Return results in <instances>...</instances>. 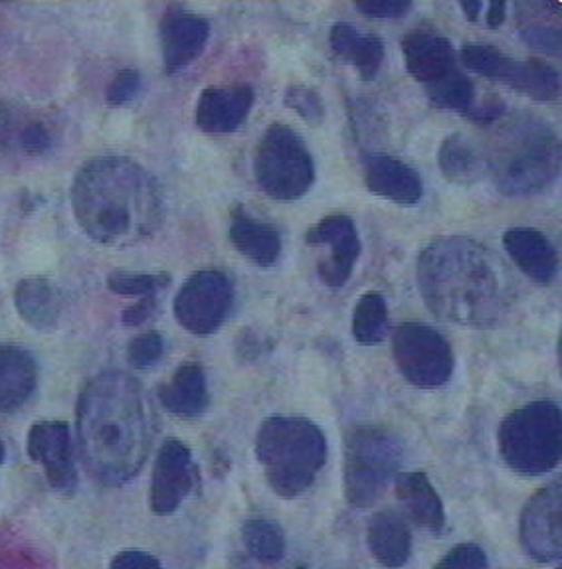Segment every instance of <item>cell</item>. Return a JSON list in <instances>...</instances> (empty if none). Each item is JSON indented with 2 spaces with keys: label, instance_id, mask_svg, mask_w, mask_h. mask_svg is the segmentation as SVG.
<instances>
[{
  "label": "cell",
  "instance_id": "1",
  "mask_svg": "<svg viewBox=\"0 0 562 569\" xmlns=\"http://www.w3.org/2000/svg\"><path fill=\"white\" fill-rule=\"evenodd\" d=\"M157 433L155 409L141 383L126 372H103L78 400V443L86 471L103 487L137 477Z\"/></svg>",
  "mask_w": 562,
  "mask_h": 569
},
{
  "label": "cell",
  "instance_id": "2",
  "mask_svg": "<svg viewBox=\"0 0 562 569\" xmlns=\"http://www.w3.org/2000/svg\"><path fill=\"white\" fill-rule=\"evenodd\" d=\"M420 293L440 319L472 329L497 325L515 301V281L491 249L470 238H437L420 253Z\"/></svg>",
  "mask_w": 562,
  "mask_h": 569
},
{
  "label": "cell",
  "instance_id": "3",
  "mask_svg": "<svg viewBox=\"0 0 562 569\" xmlns=\"http://www.w3.org/2000/svg\"><path fill=\"white\" fill-rule=\"evenodd\" d=\"M72 210L91 240L131 246L161 226V188L151 172L134 160L93 159L73 178Z\"/></svg>",
  "mask_w": 562,
  "mask_h": 569
},
{
  "label": "cell",
  "instance_id": "4",
  "mask_svg": "<svg viewBox=\"0 0 562 569\" xmlns=\"http://www.w3.org/2000/svg\"><path fill=\"white\" fill-rule=\"evenodd\" d=\"M485 162L501 194H536L561 172V142L543 119L513 117L493 137Z\"/></svg>",
  "mask_w": 562,
  "mask_h": 569
},
{
  "label": "cell",
  "instance_id": "5",
  "mask_svg": "<svg viewBox=\"0 0 562 569\" xmlns=\"http://www.w3.org/2000/svg\"><path fill=\"white\" fill-rule=\"evenodd\" d=\"M256 457L277 497L295 498L312 489L327 461V439L309 419L274 416L259 427Z\"/></svg>",
  "mask_w": 562,
  "mask_h": 569
},
{
  "label": "cell",
  "instance_id": "6",
  "mask_svg": "<svg viewBox=\"0 0 562 569\" xmlns=\"http://www.w3.org/2000/svg\"><path fill=\"white\" fill-rule=\"evenodd\" d=\"M497 443L505 465L519 475L554 471L562 457L561 408L553 401H531L511 411L501 421Z\"/></svg>",
  "mask_w": 562,
  "mask_h": 569
},
{
  "label": "cell",
  "instance_id": "7",
  "mask_svg": "<svg viewBox=\"0 0 562 569\" xmlns=\"http://www.w3.org/2000/svg\"><path fill=\"white\" fill-rule=\"evenodd\" d=\"M404 459L401 439L386 427H355L345 443L343 487L353 508L373 507Z\"/></svg>",
  "mask_w": 562,
  "mask_h": 569
},
{
  "label": "cell",
  "instance_id": "8",
  "mask_svg": "<svg viewBox=\"0 0 562 569\" xmlns=\"http://www.w3.org/2000/svg\"><path fill=\"white\" fill-rule=\"evenodd\" d=\"M259 188L274 200L292 202L309 192L315 164L304 139L286 124H269L254 157Z\"/></svg>",
  "mask_w": 562,
  "mask_h": 569
},
{
  "label": "cell",
  "instance_id": "9",
  "mask_svg": "<svg viewBox=\"0 0 562 569\" xmlns=\"http://www.w3.org/2000/svg\"><path fill=\"white\" fill-rule=\"evenodd\" d=\"M394 362L416 388L432 390L447 383L455 358L447 338L422 322H402L393 335Z\"/></svg>",
  "mask_w": 562,
  "mask_h": 569
},
{
  "label": "cell",
  "instance_id": "10",
  "mask_svg": "<svg viewBox=\"0 0 562 569\" xmlns=\"http://www.w3.org/2000/svg\"><path fill=\"white\" fill-rule=\"evenodd\" d=\"M460 58L467 70L507 83L509 88L535 101H554L561 93L559 71L541 60L521 62L490 44H465Z\"/></svg>",
  "mask_w": 562,
  "mask_h": 569
},
{
  "label": "cell",
  "instance_id": "11",
  "mask_svg": "<svg viewBox=\"0 0 562 569\" xmlns=\"http://www.w3.org/2000/svg\"><path fill=\"white\" fill-rule=\"evenodd\" d=\"M234 284L218 269H203L188 277L175 299V317L180 327L205 337L220 329L233 311Z\"/></svg>",
  "mask_w": 562,
  "mask_h": 569
},
{
  "label": "cell",
  "instance_id": "12",
  "mask_svg": "<svg viewBox=\"0 0 562 569\" xmlns=\"http://www.w3.org/2000/svg\"><path fill=\"white\" fill-rule=\"evenodd\" d=\"M521 546L535 561L559 560L562 551L561 480L529 498L521 512Z\"/></svg>",
  "mask_w": 562,
  "mask_h": 569
},
{
  "label": "cell",
  "instance_id": "13",
  "mask_svg": "<svg viewBox=\"0 0 562 569\" xmlns=\"http://www.w3.org/2000/svg\"><path fill=\"white\" fill-rule=\"evenodd\" d=\"M198 485V469L187 445L167 439L152 465L149 505L152 515L169 516L179 510Z\"/></svg>",
  "mask_w": 562,
  "mask_h": 569
},
{
  "label": "cell",
  "instance_id": "14",
  "mask_svg": "<svg viewBox=\"0 0 562 569\" xmlns=\"http://www.w3.org/2000/svg\"><path fill=\"white\" fill-rule=\"evenodd\" d=\"M305 241L313 248L329 249V253L317 263V273L323 283L329 287L347 283L361 256V240L355 222L341 213L323 218L322 222L313 223L307 230Z\"/></svg>",
  "mask_w": 562,
  "mask_h": 569
},
{
  "label": "cell",
  "instance_id": "15",
  "mask_svg": "<svg viewBox=\"0 0 562 569\" xmlns=\"http://www.w3.org/2000/svg\"><path fill=\"white\" fill-rule=\"evenodd\" d=\"M28 457L45 471L48 485L60 495H73L78 471L73 462L72 436L63 421H38L30 427L27 439Z\"/></svg>",
  "mask_w": 562,
  "mask_h": 569
},
{
  "label": "cell",
  "instance_id": "16",
  "mask_svg": "<svg viewBox=\"0 0 562 569\" xmlns=\"http://www.w3.org/2000/svg\"><path fill=\"white\" fill-rule=\"evenodd\" d=\"M210 36L208 20L180 7H170L161 22L162 62L167 73L187 68L205 52Z\"/></svg>",
  "mask_w": 562,
  "mask_h": 569
},
{
  "label": "cell",
  "instance_id": "17",
  "mask_svg": "<svg viewBox=\"0 0 562 569\" xmlns=\"http://www.w3.org/2000/svg\"><path fill=\"white\" fill-rule=\"evenodd\" d=\"M402 53L406 70L424 88L446 80L457 68V53L452 42L432 30H414L404 36Z\"/></svg>",
  "mask_w": 562,
  "mask_h": 569
},
{
  "label": "cell",
  "instance_id": "18",
  "mask_svg": "<svg viewBox=\"0 0 562 569\" xmlns=\"http://www.w3.org/2000/svg\"><path fill=\"white\" fill-rule=\"evenodd\" d=\"M254 91L250 86H220L200 93L197 124L205 133H233L250 116Z\"/></svg>",
  "mask_w": 562,
  "mask_h": 569
},
{
  "label": "cell",
  "instance_id": "19",
  "mask_svg": "<svg viewBox=\"0 0 562 569\" xmlns=\"http://www.w3.org/2000/svg\"><path fill=\"white\" fill-rule=\"evenodd\" d=\"M365 184L375 196L394 204H418L424 184L418 172L401 159L388 154H373L365 162Z\"/></svg>",
  "mask_w": 562,
  "mask_h": 569
},
{
  "label": "cell",
  "instance_id": "20",
  "mask_svg": "<svg viewBox=\"0 0 562 569\" xmlns=\"http://www.w3.org/2000/svg\"><path fill=\"white\" fill-rule=\"evenodd\" d=\"M503 248L513 263L535 283L549 284L559 271V253L551 240L531 228H513L503 233Z\"/></svg>",
  "mask_w": 562,
  "mask_h": 569
},
{
  "label": "cell",
  "instance_id": "21",
  "mask_svg": "<svg viewBox=\"0 0 562 569\" xmlns=\"http://www.w3.org/2000/svg\"><path fill=\"white\" fill-rule=\"evenodd\" d=\"M394 495L411 522L432 533L444 532L446 528L444 502L424 472L398 475L394 485Z\"/></svg>",
  "mask_w": 562,
  "mask_h": 569
},
{
  "label": "cell",
  "instance_id": "22",
  "mask_svg": "<svg viewBox=\"0 0 562 569\" xmlns=\"http://www.w3.org/2000/svg\"><path fill=\"white\" fill-rule=\"evenodd\" d=\"M230 241L234 249L254 266H276L277 259L282 256L279 231L272 223L254 218L244 208H236L233 212Z\"/></svg>",
  "mask_w": 562,
  "mask_h": 569
},
{
  "label": "cell",
  "instance_id": "23",
  "mask_svg": "<svg viewBox=\"0 0 562 569\" xmlns=\"http://www.w3.org/2000/svg\"><path fill=\"white\" fill-rule=\"evenodd\" d=\"M366 543L373 558L386 569L404 568L411 560V528L393 510L376 512L371 518L366 528Z\"/></svg>",
  "mask_w": 562,
  "mask_h": 569
},
{
  "label": "cell",
  "instance_id": "24",
  "mask_svg": "<svg viewBox=\"0 0 562 569\" xmlns=\"http://www.w3.org/2000/svg\"><path fill=\"white\" fill-rule=\"evenodd\" d=\"M38 366L19 347H0V413L22 408L37 390Z\"/></svg>",
  "mask_w": 562,
  "mask_h": 569
},
{
  "label": "cell",
  "instance_id": "25",
  "mask_svg": "<svg viewBox=\"0 0 562 569\" xmlns=\"http://www.w3.org/2000/svg\"><path fill=\"white\" fill-rule=\"evenodd\" d=\"M331 50L351 63L365 81H373L384 62V42L375 34H363L347 22L331 28Z\"/></svg>",
  "mask_w": 562,
  "mask_h": 569
},
{
  "label": "cell",
  "instance_id": "26",
  "mask_svg": "<svg viewBox=\"0 0 562 569\" xmlns=\"http://www.w3.org/2000/svg\"><path fill=\"white\" fill-rule=\"evenodd\" d=\"M159 401L162 408L183 416L197 418L208 406V386L203 366L187 362L170 376L167 383L159 388Z\"/></svg>",
  "mask_w": 562,
  "mask_h": 569
},
{
  "label": "cell",
  "instance_id": "27",
  "mask_svg": "<svg viewBox=\"0 0 562 569\" xmlns=\"http://www.w3.org/2000/svg\"><path fill=\"white\" fill-rule=\"evenodd\" d=\"M62 295L45 277L22 279L14 289V307L30 327L55 329L62 315Z\"/></svg>",
  "mask_w": 562,
  "mask_h": 569
},
{
  "label": "cell",
  "instance_id": "28",
  "mask_svg": "<svg viewBox=\"0 0 562 569\" xmlns=\"http://www.w3.org/2000/svg\"><path fill=\"white\" fill-rule=\"evenodd\" d=\"M437 167L450 182L467 187L482 177L485 159L465 134L454 133L440 144Z\"/></svg>",
  "mask_w": 562,
  "mask_h": 569
},
{
  "label": "cell",
  "instance_id": "29",
  "mask_svg": "<svg viewBox=\"0 0 562 569\" xmlns=\"http://www.w3.org/2000/svg\"><path fill=\"white\" fill-rule=\"evenodd\" d=\"M388 332V307L381 293H366L353 312V337L363 347H376Z\"/></svg>",
  "mask_w": 562,
  "mask_h": 569
},
{
  "label": "cell",
  "instance_id": "30",
  "mask_svg": "<svg viewBox=\"0 0 562 569\" xmlns=\"http://www.w3.org/2000/svg\"><path fill=\"white\" fill-rule=\"evenodd\" d=\"M241 542L262 563H276L286 553V536L276 522L250 520L241 528Z\"/></svg>",
  "mask_w": 562,
  "mask_h": 569
},
{
  "label": "cell",
  "instance_id": "31",
  "mask_svg": "<svg viewBox=\"0 0 562 569\" xmlns=\"http://www.w3.org/2000/svg\"><path fill=\"white\" fill-rule=\"evenodd\" d=\"M426 96L437 109H450L467 117L475 107V86L462 70L426 88Z\"/></svg>",
  "mask_w": 562,
  "mask_h": 569
},
{
  "label": "cell",
  "instance_id": "32",
  "mask_svg": "<svg viewBox=\"0 0 562 569\" xmlns=\"http://www.w3.org/2000/svg\"><path fill=\"white\" fill-rule=\"evenodd\" d=\"M170 284L169 273H139V271H126L119 269L108 277L109 291L121 297H155L157 291L167 289Z\"/></svg>",
  "mask_w": 562,
  "mask_h": 569
},
{
  "label": "cell",
  "instance_id": "33",
  "mask_svg": "<svg viewBox=\"0 0 562 569\" xmlns=\"http://www.w3.org/2000/svg\"><path fill=\"white\" fill-rule=\"evenodd\" d=\"M284 103L313 127H319L325 121L327 109H325L322 96L315 89L297 86V83L289 86L284 96Z\"/></svg>",
  "mask_w": 562,
  "mask_h": 569
},
{
  "label": "cell",
  "instance_id": "34",
  "mask_svg": "<svg viewBox=\"0 0 562 569\" xmlns=\"http://www.w3.org/2000/svg\"><path fill=\"white\" fill-rule=\"evenodd\" d=\"M165 352V338L159 332H144L139 337H135L127 348V360L134 368H151L157 365Z\"/></svg>",
  "mask_w": 562,
  "mask_h": 569
},
{
  "label": "cell",
  "instance_id": "35",
  "mask_svg": "<svg viewBox=\"0 0 562 569\" xmlns=\"http://www.w3.org/2000/svg\"><path fill=\"white\" fill-rule=\"evenodd\" d=\"M487 553L475 543H460L447 551L434 569H487Z\"/></svg>",
  "mask_w": 562,
  "mask_h": 569
},
{
  "label": "cell",
  "instance_id": "36",
  "mask_svg": "<svg viewBox=\"0 0 562 569\" xmlns=\"http://www.w3.org/2000/svg\"><path fill=\"white\" fill-rule=\"evenodd\" d=\"M139 89H141L139 71L121 70L109 83L106 99H108L109 106H126L139 93Z\"/></svg>",
  "mask_w": 562,
  "mask_h": 569
},
{
  "label": "cell",
  "instance_id": "37",
  "mask_svg": "<svg viewBox=\"0 0 562 569\" xmlns=\"http://www.w3.org/2000/svg\"><path fill=\"white\" fill-rule=\"evenodd\" d=\"M355 9L371 18H398L404 17L412 4L408 0H366L357 2Z\"/></svg>",
  "mask_w": 562,
  "mask_h": 569
},
{
  "label": "cell",
  "instance_id": "38",
  "mask_svg": "<svg viewBox=\"0 0 562 569\" xmlns=\"http://www.w3.org/2000/svg\"><path fill=\"white\" fill-rule=\"evenodd\" d=\"M521 38H523L531 48H536V50H541V52H561V32L554 30V28L529 27L521 32Z\"/></svg>",
  "mask_w": 562,
  "mask_h": 569
},
{
  "label": "cell",
  "instance_id": "39",
  "mask_svg": "<svg viewBox=\"0 0 562 569\" xmlns=\"http://www.w3.org/2000/svg\"><path fill=\"white\" fill-rule=\"evenodd\" d=\"M109 569H162V566L161 561L147 551L126 550L117 553Z\"/></svg>",
  "mask_w": 562,
  "mask_h": 569
},
{
  "label": "cell",
  "instance_id": "40",
  "mask_svg": "<svg viewBox=\"0 0 562 569\" xmlns=\"http://www.w3.org/2000/svg\"><path fill=\"white\" fill-rule=\"evenodd\" d=\"M20 142L28 154H42L50 147V133L46 131L42 123L28 124L27 129L20 134Z\"/></svg>",
  "mask_w": 562,
  "mask_h": 569
},
{
  "label": "cell",
  "instance_id": "41",
  "mask_svg": "<svg viewBox=\"0 0 562 569\" xmlns=\"http://www.w3.org/2000/svg\"><path fill=\"white\" fill-rule=\"evenodd\" d=\"M155 309H157V299L155 297H144L124 311V325L126 327H141L144 322L151 319Z\"/></svg>",
  "mask_w": 562,
  "mask_h": 569
},
{
  "label": "cell",
  "instance_id": "42",
  "mask_svg": "<svg viewBox=\"0 0 562 569\" xmlns=\"http://www.w3.org/2000/svg\"><path fill=\"white\" fill-rule=\"evenodd\" d=\"M507 17V4L505 2H491L487 10V24L491 28H500Z\"/></svg>",
  "mask_w": 562,
  "mask_h": 569
},
{
  "label": "cell",
  "instance_id": "43",
  "mask_svg": "<svg viewBox=\"0 0 562 569\" xmlns=\"http://www.w3.org/2000/svg\"><path fill=\"white\" fill-rule=\"evenodd\" d=\"M462 10L465 12V18L470 20V22H477V18H480V12H482L483 4L480 0H472V2H462L460 4Z\"/></svg>",
  "mask_w": 562,
  "mask_h": 569
},
{
  "label": "cell",
  "instance_id": "44",
  "mask_svg": "<svg viewBox=\"0 0 562 569\" xmlns=\"http://www.w3.org/2000/svg\"><path fill=\"white\" fill-rule=\"evenodd\" d=\"M4 459H7V447L0 441V465L4 462Z\"/></svg>",
  "mask_w": 562,
  "mask_h": 569
},
{
  "label": "cell",
  "instance_id": "45",
  "mask_svg": "<svg viewBox=\"0 0 562 569\" xmlns=\"http://www.w3.org/2000/svg\"><path fill=\"white\" fill-rule=\"evenodd\" d=\"M294 569H309V568H307V566H297V568H294Z\"/></svg>",
  "mask_w": 562,
  "mask_h": 569
}]
</instances>
